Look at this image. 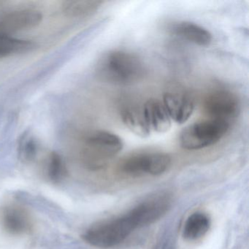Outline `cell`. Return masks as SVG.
Returning a JSON list of instances; mask_svg holds the SVG:
<instances>
[{
  "instance_id": "cell-1",
  "label": "cell",
  "mask_w": 249,
  "mask_h": 249,
  "mask_svg": "<svg viewBox=\"0 0 249 249\" xmlns=\"http://www.w3.org/2000/svg\"><path fill=\"white\" fill-rule=\"evenodd\" d=\"M99 76L116 85H129L138 82L145 74L141 59L129 52L111 51L103 55L97 65Z\"/></svg>"
},
{
  "instance_id": "cell-2",
  "label": "cell",
  "mask_w": 249,
  "mask_h": 249,
  "mask_svg": "<svg viewBox=\"0 0 249 249\" xmlns=\"http://www.w3.org/2000/svg\"><path fill=\"white\" fill-rule=\"evenodd\" d=\"M123 146V141L116 134L107 131H93L84 138L81 157L88 168L99 170L107 165Z\"/></svg>"
},
{
  "instance_id": "cell-3",
  "label": "cell",
  "mask_w": 249,
  "mask_h": 249,
  "mask_svg": "<svg viewBox=\"0 0 249 249\" xmlns=\"http://www.w3.org/2000/svg\"><path fill=\"white\" fill-rule=\"evenodd\" d=\"M137 229L129 213L102 221L89 228L82 235L84 241L100 249H109L120 244Z\"/></svg>"
},
{
  "instance_id": "cell-4",
  "label": "cell",
  "mask_w": 249,
  "mask_h": 249,
  "mask_svg": "<svg viewBox=\"0 0 249 249\" xmlns=\"http://www.w3.org/2000/svg\"><path fill=\"white\" fill-rule=\"evenodd\" d=\"M230 127V124L213 119L195 122L182 131L180 145L187 150H199L215 145L225 136Z\"/></svg>"
},
{
  "instance_id": "cell-5",
  "label": "cell",
  "mask_w": 249,
  "mask_h": 249,
  "mask_svg": "<svg viewBox=\"0 0 249 249\" xmlns=\"http://www.w3.org/2000/svg\"><path fill=\"white\" fill-rule=\"evenodd\" d=\"M171 159L161 152H142L132 154L119 163L122 173L131 176L143 174L158 176L162 174L170 167Z\"/></svg>"
},
{
  "instance_id": "cell-6",
  "label": "cell",
  "mask_w": 249,
  "mask_h": 249,
  "mask_svg": "<svg viewBox=\"0 0 249 249\" xmlns=\"http://www.w3.org/2000/svg\"><path fill=\"white\" fill-rule=\"evenodd\" d=\"M202 111L209 119L231 123L240 110L239 99L227 90H215L208 93L202 100Z\"/></svg>"
},
{
  "instance_id": "cell-7",
  "label": "cell",
  "mask_w": 249,
  "mask_h": 249,
  "mask_svg": "<svg viewBox=\"0 0 249 249\" xmlns=\"http://www.w3.org/2000/svg\"><path fill=\"white\" fill-rule=\"evenodd\" d=\"M14 197L26 206L49 217L50 219L62 224H68V215L58 204L40 195H34L27 191L14 192Z\"/></svg>"
},
{
  "instance_id": "cell-8",
  "label": "cell",
  "mask_w": 249,
  "mask_h": 249,
  "mask_svg": "<svg viewBox=\"0 0 249 249\" xmlns=\"http://www.w3.org/2000/svg\"><path fill=\"white\" fill-rule=\"evenodd\" d=\"M170 208V200L165 196H157L138 205L129 214L137 227H144L155 222L163 216Z\"/></svg>"
},
{
  "instance_id": "cell-9",
  "label": "cell",
  "mask_w": 249,
  "mask_h": 249,
  "mask_svg": "<svg viewBox=\"0 0 249 249\" xmlns=\"http://www.w3.org/2000/svg\"><path fill=\"white\" fill-rule=\"evenodd\" d=\"M43 16L36 10L10 11L0 15V31L17 32L30 30L38 25Z\"/></svg>"
},
{
  "instance_id": "cell-10",
  "label": "cell",
  "mask_w": 249,
  "mask_h": 249,
  "mask_svg": "<svg viewBox=\"0 0 249 249\" xmlns=\"http://www.w3.org/2000/svg\"><path fill=\"white\" fill-rule=\"evenodd\" d=\"M2 228L11 234L22 235L33 229V221L28 213L21 207L7 205L0 212Z\"/></svg>"
},
{
  "instance_id": "cell-11",
  "label": "cell",
  "mask_w": 249,
  "mask_h": 249,
  "mask_svg": "<svg viewBox=\"0 0 249 249\" xmlns=\"http://www.w3.org/2000/svg\"><path fill=\"white\" fill-rule=\"evenodd\" d=\"M162 103L171 120L180 124L189 120L195 108L193 98L186 94L165 93Z\"/></svg>"
},
{
  "instance_id": "cell-12",
  "label": "cell",
  "mask_w": 249,
  "mask_h": 249,
  "mask_svg": "<svg viewBox=\"0 0 249 249\" xmlns=\"http://www.w3.org/2000/svg\"><path fill=\"white\" fill-rule=\"evenodd\" d=\"M144 115L150 129L165 133L171 128V119L162 103L154 99L148 100L143 106Z\"/></svg>"
},
{
  "instance_id": "cell-13",
  "label": "cell",
  "mask_w": 249,
  "mask_h": 249,
  "mask_svg": "<svg viewBox=\"0 0 249 249\" xmlns=\"http://www.w3.org/2000/svg\"><path fill=\"white\" fill-rule=\"evenodd\" d=\"M171 30L180 38L199 46H208L212 42L211 33L195 23L180 21L175 24Z\"/></svg>"
},
{
  "instance_id": "cell-14",
  "label": "cell",
  "mask_w": 249,
  "mask_h": 249,
  "mask_svg": "<svg viewBox=\"0 0 249 249\" xmlns=\"http://www.w3.org/2000/svg\"><path fill=\"white\" fill-rule=\"evenodd\" d=\"M121 118L124 124L140 138H147L151 134V129L144 115L143 107L127 106L121 110Z\"/></svg>"
},
{
  "instance_id": "cell-15",
  "label": "cell",
  "mask_w": 249,
  "mask_h": 249,
  "mask_svg": "<svg viewBox=\"0 0 249 249\" xmlns=\"http://www.w3.org/2000/svg\"><path fill=\"white\" fill-rule=\"evenodd\" d=\"M211 222L203 213L192 214L185 222L183 236L188 240H195L203 237L210 228Z\"/></svg>"
},
{
  "instance_id": "cell-16",
  "label": "cell",
  "mask_w": 249,
  "mask_h": 249,
  "mask_svg": "<svg viewBox=\"0 0 249 249\" xmlns=\"http://www.w3.org/2000/svg\"><path fill=\"white\" fill-rule=\"evenodd\" d=\"M103 2L91 0L65 1L62 5L64 13L68 17H85L98 11Z\"/></svg>"
},
{
  "instance_id": "cell-17",
  "label": "cell",
  "mask_w": 249,
  "mask_h": 249,
  "mask_svg": "<svg viewBox=\"0 0 249 249\" xmlns=\"http://www.w3.org/2000/svg\"><path fill=\"white\" fill-rule=\"evenodd\" d=\"M35 44L28 40H20L0 33V58L28 52Z\"/></svg>"
},
{
  "instance_id": "cell-18",
  "label": "cell",
  "mask_w": 249,
  "mask_h": 249,
  "mask_svg": "<svg viewBox=\"0 0 249 249\" xmlns=\"http://www.w3.org/2000/svg\"><path fill=\"white\" fill-rule=\"evenodd\" d=\"M68 174L66 164L60 154L53 151L49 154L46 164V175L52 183H62Z\"/></svg>"
},
{
  "instance_id": "cell-19",
  "label": "cell",
  "mask_w": 249,
  "mask_h": 249,
  "mask_svg": "<svg viewBox=\"0 0 249 249\" xmlns=\"http://www.w3.org/2000/svg\"><path fill=\"white\" fill-rule=\"evenodd\" d=\"M38 151V145L36 140L30 133L23 134L18 142V154L21 161L30 162L36 159Z\"/></svg>"
}]
</instances>
